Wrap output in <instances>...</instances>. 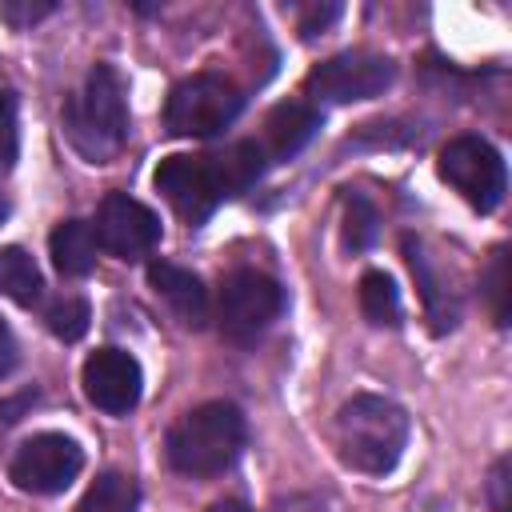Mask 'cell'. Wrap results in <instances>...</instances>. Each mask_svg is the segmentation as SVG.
<instances>
[{"label":"cell","instance_id":"6da1fadb","mask_svg":"<svg viewBox=\"0 0 512 512\" xmlns=\"http://www.w3.org/2000/svg\"><path fill=\"white\" fill-rule=\"evenodd\" d=\"M264 152L256 140H240L224 152H200V156H164L156 164V192L184 216L188 224H200L212 216L228 196L244 192L264 172Z\"/></svg>","mask_w":512,"mask_h":512},{"label":"cell","instance_id":"7a4b0ae2","mask_svg":"<svg viewBox=\"0 0 512 512\" xmlns=\"http://www.w3.org/2000/svg\"><path fill=\"white\" fill-rule=\"evenodd\" d=\"M336 448L340 460L356 472L384 476L400 464L408 448V416L400 404L360 392L336 412Z\"/></svg>","mask_w":512,"mask_h":512},{"label":"cell","instance_id":"3957f363","mask_svg":"<svg viewBox=\"0 0 512 512\" xmlns=\"http://www.w3.org/2000/svg\"><path fill=\"white\" fill-rule=\"evenodd\" d=\"M244 440H248V424L240 408L228 400H208L172 424L168 464L180 476H196V480L220 476L236 464V456L244 452Z\"/></svg>","mask_w":512,"mask_h":512},{"label":"cell","instance_id":"277c9868","mask_svg":"<svg viewBox=\"0 0 512 512\" xmlns=\"http://www.w3.org/2000/svg\"><path fill=\"white\" fill-rule=\"evenodd\" d=\"M64 132H68L72 148L92 164H104L124 148L128 104H124V84H120L116 68L96 64L88 72L84 88L64 100Z\"/></svg>","mask_w":512,"mask_h":512},{"label":"cell","instance_id":"5b68a950","mask_svg":"<svg viewBox=\"0 0 512 512\" xmlns=\"http://www.w3.org/2000/svg\"><path fill=\"white\" fill-rule=\"evenodd\" d=\"M244 108V92L228 80V76H216V72H196L188 80H180L172 92H168V104H164V120L176 136H216L224 132Z\"/></svg>","mask_w":512,"mask_h":512},{"label":"cell","instance_id":"8992f818","mask_svg":"<svg viewBox=\"0 0 512 512\" xmlns=\"http://www.w3.org/2000/svg\"><path fill=\"white\" fill-rule=\"evenodd\" d=\"M280 312H284V288L272 276H264L256 268H236L232 276H224L216 316H220V332L228 340L248 344L256 336H264Z\"/></svg>","mask_w":512,"mask_h":512},{"label":"cell","instance_id":"52a82bcc","mask_svg":"<svg viewBox=\"0 0 512 512\" xmlns=\"http://www.w3.org/2000/svg\"><path fill=\"white\" fill-rule=\"evenodd\" d=\"M440 176L480 212H492L504 192H508V172H504V160L500 152L480 140V136H456L440 148V160H436Z\"/></svg>","mask_w":512,"mask_h":512},{"label":"cell","instance_id":"ba28073f","mask_svg":"<svg viewBox=\"0 0 512 512\" xmlns=\"http://www.w3.org/2000/svg\"><path fill=\"white\" fill-rule=\"evenodd\" d=\"M396 80V64L376 52H340L316 64L304 80V92L324 100V104H352V100H372Z\"/></svg>","mask_w":512,"mask_h":512},{"label":"cell","instance_id":"9c48e42d","mask_svg":"<svg viewBox=\"0 0 512 512\" xmlns=\"http://www.w3.org/2000/svg\"><path fill=\"white\" fill-rule=\"evenodd\" d=\"M84 468V448L64 436V432H40L32 440H24L8 464L16 488L32 492V496H56L64 492Z\"/></svg>","mask_w":512,"mask_h":512},{"label":"cell","instance_id":"30bf717a","mask_svg":"<svg viewBox=\"0 0 512 512\" xmlns=\"http://www.w3.org/2000/svg\"><path fill=\"white\" fill-rule=\"evenodd\" d=\"M92 228H96L100 248L120 256V260H140L160 240V216L148 204L132 200L128 192H108Z\"/></svg>","mask_w":512,"mask_h":512},{"label":"cell","instance_id":"8fae6325","mask_svg":"<svg viewBox=\"0 0 512 512\" xmlns=\"http://www.w3.org/2000/svg\"><path fill=\"white\" fill-rule=\"evenodd\" d=\"M80 384H84L88 404H96L108 416H128L140 404L144 376H140V364H136L132 352H124V348H96L84 360Z\"/></svg>","mask_w":512,"mask_h":512},{"label":"cell","instance_id":"7c38bea8","mask_svg":"<svg viewBox=\"0 0 512 512\" xmlns=\"http://www.w3.org/2000/svg\"><path fill=\"white\" fill-rule=\"evenodd\" d=\"M148 280L156 288V296L176 312V320L184 328H200L208 320V288L200 284L196 272L168 264V260H152L148 264Z\"/></svg>","mask_w":512,"mask_h":512},{"label":"cell","instance_id":"4fadbf2b","mask_svg":"<svg viewBox=\"0 0 512 512\" xmlns=\"http://www.w3.org/2000/svg\"><path fill=\"white\" fill-rule=\"evenodd\" d=\"M316 128H320V112L308 108V104H300V100H288V104H276L268 112L264 136L256 144H260V152H264L268 164L272 160H288V156H296L316 136Z\"/></svg>","mask_w":512,"mask_h":512},{"label":"cell","instance_id":"5bb4252c","mask_svg":"<svg viewBox=\"0 0 512 512\" xmlns=\"http://www.w3.org/2000/svg\"><path fill=\"white\" fill-rule=\"evenodd\" d=\"M96 252H100V240L88 220H60L48 236V256L64 276H88L96 268Z\"/></svg>","mask_w":512,"mask_h":512},{"label":"cell","instance_id":"9a60e30c","mask_svg":"<svg viewBox=\"0 0 512 512\" xmlns=\"http://www.w3.org/2000/svg\"><path fill=\"white\" fill-rule=\"evenodd\" d=\"M404 256H408L412 276H416V284H420V292H424V308H428V316H432V328H436V332L456 328V296H452L448 280H440V272L432 268V256L424 252V244L408 236V240H404Z\"/></svg>","mask_w":512,"mask_h":512},{"label":"cell","instance_id":"2e32d148","mask_svg":"<svg viewBox=\"0 0 512 512\" xmlns=\"http://www.w3.org/2000/svg\"><path fill=\"white\" fill-rule=\"evenodd\" d=\"M40 268L24 248H0V292L16 300L20 308H32L40 300Z\"/></svg>","mask_w":512,"mask_h":512},{"label":"cell","instance_id":"e0dca14e","mask_svg":"<svg viewBox=\"0 0 512 512\" xmlns=\"http://www.w3.org/2000/svg\"><path fill=\"white\" fill-rule=\"evenodd\" d=\"M360 312L368 316V324L376 328H396L404 308H400V288L392 284L388 272H364L360 276Z\"/></svg>","mask_w":512,"mask_h":512},{"label":"cell","instance_id":"ac0fdd59","mask_svg":"<svg viewBox=\"0 0 512 512\" xmlns=\"http://www.w3.org/2000/svg\"><path fill=\"white\" fill-rule=\"evenodd\" d=\"M136 508H140V488L124 472L96 476V484L76 504V512H136Z\"/></svg>","mask_w":512,"mask_h":512},{"label":"cell","instance_id":"d6986e66","mask_svg":"<svg viewBox=\"0 0 512 512\" xmlns=\"http://www.w3.org/2000/svg\"><path fill=\"white\" fill-rule=\"evenodd\" d=\"M88 320H92L88 300H84V296H72V292L56 296V300L44 308V324H48V332L60 336V340H80V336L88 332Z\"/></svg>","mask_w":512,"mask_h":512},{"label":"cell","instance_id":"ffe728a7","mask_svg":"<svg viewBox=\"0 0 512 512\" xmlns=\"http://www.w3.org/2000/svg\"><path fill=\"white\" fill-rule=\"evenodd\" d=\"M372 240H376V208L364 196H348L344 200V244L352 252H360Z\"/></svg>","mask_w":512,"mask_h":512},{"label":"cell","instance_id":"44dd1931","mask_svg":"<svg viewBox=\"0 0 512 512\" xmlns=\"http://www.w3.org/2000/svg\"><path fill=\"white\" fill-rule=\"evenodd\" d=\"M484 296H488L492 320L504 328L508 324V252L504 248H496L488 268H484Z\"/></svg>","mask_w":512,"mask_h":512},{"label":"cell","instance_id":"7402d4cb","mask_svg":"<svg viewBox=\"0 0 512 512\" xmlns=\"http://www.w3.org/2000/svg\"><path fill=\"white\" fill-rule=\"evenodd\" d=\"M20 156V120H16V100L12 92H0V176L12 172Z\"/></svg>","mask_w":512,"mask_h":512},{"label":"cell","instance_id":"603a6c76","mask_svg":"<svg viewBox=\"0 0 512 512\" xmlns=\"http://www.w3.org/2000/svg\"><path fill=\"white\" fill-rule=\"evenodd\" d=\"M48 12H52L48 0H40V4H32V0H8V4H0V16H4L12 28H28V24H36L40 16H48Z\"/></svg>","mask_w":512,"mask_h":512},{"label":"cell","instance_id":"cb8c5ba5","mask_svg":"<svg viewBox=\"0 0 512 512\" xmlns=\"http://www.w3.org/2000/svg\"><path fill=\"white\" fill-rule=\"evenodd\" d=\"M336 16H340V4H312V8H304V16H300V36L324 32Z\"/></svg>","mask_w":512,"mask_h":512},{"label":"cell","instance_id":"d4e9b609","mask_svg":"<svg viewBox=\"0 0 512 512\" xmlns=\"http://www.w3.org/2000/svg\"><path fill=\"white\" fill-rule=\"evenodd\" d=\"M488 500H492V512H508V460H496V464H492Z\"/></svg>","mask_w":512,"mask_h":512},{"label":"cell","instance_id":"484cf974","mask_svg":"<svg viewBox=\"0 0 512 512\" xmlns=\"http://www.w3.org/2000/svg\"><path fill=\"white\" fill-rule=\"evenodd\" d=\"M16 364H20V344H16L12 328L0 320V380H8Z\"/></svg>","mask_w":512,"mask_h":512},{"label":"cell","instance_id":"4316f807","mask_svg":"<svg viewBox=\"0 0 512 512\" xmlns=\"http://www.w3.org/2000/svg\"><path fill=\"white\" fill-rule=\"evenodd\" d=\"M212 512H252L248 504H240V500H224V504H216Z\"/></svg>","mask_w":512,"mask_h":512},{"label":"cell","instance_id":"83f0119b","mask_svg":"<svg viewBox=\"0 0 512 512\" xmlns=\"http://www.w3.org/2000/svg\"><path fill=\"white\" fill-rule=\"evenodd\" d=\"M4 212H8V204H4V196H0V220H4Z\"/></svg>","mask_w":512,"mask_h":512}]
</instances>
